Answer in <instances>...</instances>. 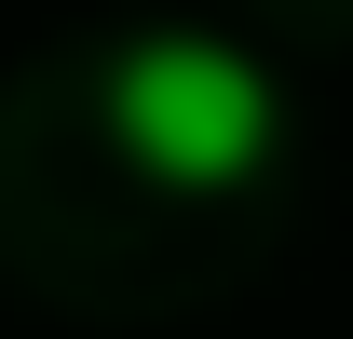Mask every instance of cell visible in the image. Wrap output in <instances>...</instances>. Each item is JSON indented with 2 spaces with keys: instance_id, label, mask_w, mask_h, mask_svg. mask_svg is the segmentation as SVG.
<instances>
[{
  "instance_id": "obj_1",
  "label": "cell",
  "mask_w": 353,
  "mask_h": 339,
  "mask_svg": "<svg viewBox=\"0 0 353 339\" xmlns=\"http://www.w3.org/2000/svg\"><path fill=\"white\" fill-rule=\"evenodd\" d=\"M109 136L163 190H245L285 150V95H272L259 54L204 41V28H150V41L109 54Z\"/></svg>"
}]
</instances>
